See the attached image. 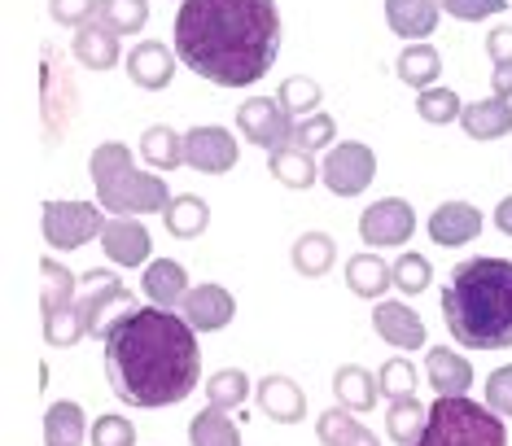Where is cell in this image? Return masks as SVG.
I'll use <instances>...</instances> for the list:
<instances>
[{
    "mask_svg": "<svg viewBox=\"0 0 512 446\" xmlns=\"http://www.w3.org/2000/svg\"><path fill=\"white\" fill-rule=\"evenodd\" d=\"M372 328H377V337L390 342L394 350H421L425 346V320L407 307V302L381 298L377 307H372Z\"/></svg>",
    "mask_w": 512,
    "mask_h": 446,
    "instance_id": "obj_15",
    "label": "cell"
},
{
    "mask_svg": "<svg viewBox=\"0 0 512 446\" xmlns=\"http://www.w3.org/2000/svg\"><path fill=\"white\" fill-rule=\"evenodd\" d=\"M254 403H259V412L267 420H276V425H298V420L307 416V394H302V385L294 377H281V372H272V377H263L254 385Z\"/></svg>",
    "mask_w": 512,
    "mask_h": 446,
    "instance_id": "obj_16",
    "label": "cell"
},
{
    "mask_svg": "<svg viewBox=\"0 0 512 446\" xmlns=\"http://www.w3.org/2000/svg\"><path fill=\"white\" fill-rule=\"evenodd\" d=\"M294 114L285 110L276 97H250L241 101L237 110V127L250 145H259L263 154H281V149L294 145Z\"/></svg>",
    "mask_w": 512,
    "mask_h": 446,
    "instance_id": "obj_7",
    "label": "cell"
},
{
    "mask_svg": "<svg viewBox=\"0 0 512 446\" xmlns=\"http://www.w3.org/2000/svg\"><path fill=\"white\" fill-rule=\"evenodd\" d=\"M495 97H512V62H499L495 66Z\"/></svg>",
    "mask_w": 512,
    "mask_h": 446,
    "instance_id": "obj_49",
    "label": "cell"
},
{
    "mask_svg": "<svg viewBox=\"0 0 512 446\" xmlns=\"http://www.w3.org/2000/svg\"><path fill=\"white\" fill-rule=\"evenodd\" d=\"M40 101H44V119H49V136L62 132V123L71 127V114H75V79H71V70L57 62L53 44H44V88H40Z\"/></svg>",
    "mask_w": 512,
    "mask_h": 446,
    "instance_id": "obj_13",
    "label": "cell"
},
{
    "mask_svg": "<svg viewBox=\"0 0 512 446\" xmlns=\"http://www.w3.org/2000/svg\"><path fill=\"white\" fill-rule=\"evenodd\" d=\"M416 232V210L403 202V197H381L364 210L359 219V237H364L372 250H394V245H407Z\"/></svg>",
    "mask_w": 512,
    "mask_h": 446,
    "instance_id": "obj_10",
    "label": "cell"
},
{
    "mask_svg": "<svg viewBox=\"0 0 512 446\" xmlns=\"http://www.w3.org/2000/svg\"><path fill=\"white\" fill-rule=\"evenodd\" d=\"M79 302V276L66 272L57 258H44L40 263V315H62Z\"/></svg>",
    "mask_w": 512,
    "mask_h": 446,
    "instance_id": "obj_25",
    "label": "cell"
},
{
    "mask_svg": "<svg viewBox=\"0 0 512 446\" xmlns=\"http://www.w3.org/2000/svg\"><path fill=\"white\" fill-rule=\"evenodd\" d=\"M333 398L337 407H346V412H372L381 398V381L372 377L368 368H355V363H346V368L333 372Z\"/></svg>",
    "mask_w": 512,
    "mask_h": 446,
    "instance_id": "obj_24",
    "label": "cell"
},
{
    "mask_svg": "<svg viewBox=\"0 0 512 446\" xmlns=\"http://www.w3.org/2000/svg\"><path fill=\"white\" fill-rule=\"evenodd\" d=\"M416 114H421L425 123H434V127H442V123H460V114H464V101L456 97L451 88H425V92H416Z\"/></svg>",
    "mask_w": 512,
    "mask_h": 446,
    "instance_id": "obj_39",
    "label": "cell"
},
{
    "mask_svg": "<svg viewBox=\"0 0 512 446\" xmlns=\"http://www.w3.org/2000/svg\"><path fill=\"white\" fill-rule=\"evenodd\" d=\"M136 311V293L123 285L114 272H84L79 276V315H84L88 337H110V328Z\"/></svg>",
    "mask_w": 512,
    "mask_h": 446,
    "instance_id": "obj_5",
    "label": "cell"
},
{
    "mask_svg": "<svg viewBox=\"0 0 512 446\" xmlns=\"http://www.w3.org/2000/svg\"><path fill=\"white\" fill-rule=\"evenodd\" d=\"M377 175V158L364 140H337L320 162V180L329 184L333 197H359Z\"/></svg>",
    "mask_w": 512,
    "mask_h": 446,
    "instance_id": "obj_8",
    "label": "cell"
},
{
    "mask_svg": "<svg viewBox=\"0 0 512 446\" xmlns=\"http://www.w3.org/2000/svg\"><path fill=\"white\" fill-rule=\"evenodd\" d=\"M189 446H241V429L228 420V412L206 407L189 420Z\"/></svg>",
    "mask_w": 512,
    "mask_h": 446,
    "instance_id": "obj_35",
    "label": "cell"
},
{
    "mask_svg": "<svg viewBox=\"0 0 512 446\" xmlns=\"http://www.w3.org/2000/svg\"><path fill=\"white\" fill-rule=\"evenodd\" d=\"M425 420H429V407L421 403V398H390V412H386V433L399 446H412L416 438H421V429H425Z\"/></svg>",
    "mask_w": 512,
    "mask_h": 446,
    "instance_id": "obj_34",
    "label": "cell"
},
{
    "mask_svg": "<svg viewBox=\"0 0 512 446\" xmlns=\"http://www.w3.org/2000/svg\"><path fill=\"white\" fill-rule=\"evenodd\" d=\"M390 272H394V293H425L434 285V263L416 250H403L390 263Z\"/></svg>",
    "mask_w": 512,
    "mask_h": 446,
    "instance_id": "obj_38",
    "label": "cell"
},
{
    "mask_svg": "<svg viewBox=\"0 0 512 446\" xmlns=\"http://www.w3.org/2000/svg\"><path fill=\"white\" fill-rule=\"evenodd\" d=\"M316 433H320L324 446H381L377 433H372L355 412H346V407H329V412H320L316 416Z\"/></svg>",
    "mask_w": 512,
    "mask_h": 446,
    "instance_id": "obj_27",
    "label": "cell"
},
{
    "mask_svg": "<svg viewBox=\"0 0 512 446\" xmlns=\"http://www.w3.org/2000/svg\"><path fill=\"white\" fill-rule=\"evenodd\" d=\"M114 35H136L149 22V5L145 0H101V14H97Z\"/></svg>",
    "mask_w": 512,
    "mask_h": 446,
    "instance_id": "obj_42",
    "label": "cell"
},
{
    "mask_svg": "<svg viewBox=\"0 0 512 446\" xmlns=\"http://www.w3.org/2000/svg\"><path fill=\"white\" fill-rule=\"evenodd\" d=\"M246 398H254V385L241 368H224L206 381V407H219V412H237Z\"/></svg>",
    "mask_w": 512,
    "mask_h": 446,
    "instance_id": "obj_36",
    "label": "cell"
},
{
    "mask_svg": "<svg viewBox=\"0 0 512 446\" xmlns=\"http://www.w3.org/2000/svg\"><path fill=\"white\" fill-rule=\"evenodd\" d=\"M425 372H429V385H434L438 398H460V394H469V385H473V363L464 355H456L451 346L429 350Z\"/></svg>",
    "mask_w": 512,
    "mask_h": 446,
    "instance_id": "obj_20",
    "label": "cell"
},
{
    "mask_svg": "<svg viewBox=\"0 0 512 446\" xmlns=\"http://www.w3.org/2000/svg\"><path fill=\"white\" fill-rule=\"evenodd\" d=\"M346 285H351V293H359V298L381 302V293L394 289V272H390L386 258H377L372 250H364V254L346 258Z\"/></svg>",
    "mask_w": 512,
    "mask_h": 446,
    "instance_id": "obj_26",
    "label": "cell"
},
{
    "mask_svg": "<svg viewBox=\"0 0 512 446\" xmlns=\"http://www.w3.org/2000/svg\"><path fill=\"white\" fill-rule=\"evenodd\" d=\"M88 416L79 403H53L49 412H44V446H79L88 438Z\"/></svg>",
    "mask_w": 512,
    "mask_h": 446,
    "instance_id": "obj_30",
    "label": "cell"
},
{
    "mask_svg": "<svg viewBox=\"0 0 512 446\" xmlns=\"http://www.w3.org/2000/svg\"><path fill=\"white\" fill-rule=\"evenodd\" d=\"M289 258H294V272L298 276H329L333 263H337V241L329 237V232H302V237L294 241V250H289Z\"/></svg>",
    "mask_w": 512,
    "mask_h": 446,
    "instance_id": "obj_28",
    "label": "cell"
},
{
    "mask_svg": "<svg viewBox=\"0 0 512 446\" xmlns=\"http://www.w3.org/2000/svg\"><path fill=\"white\" fill-rule=\"evenodd\" d=\"M460 127L469 132L473 140H499L512 132V101L508 97H482V101H469L460 114Z\"/></svg>",
    "mask_w": 512,
    "mask_h": 446,
    "instance_id": "obj_23",
    "label": "cell"
},
{
    "mask_svg": "<svg viewBox=\"0 0 512 446\" xmlns=\"http://www.w3.org/2000/svg\"><path fill=\"white\" fill-rule=\"evenodd\" d=\"M127 79H132L136 88L145 92H158L171 84V75H176V53L167 49L162 40H145L136 44V49H127Z\"/></svg>",
    "mask_w": 512,
    "mask_h": 446,
    "instance_id": "obj_18",
    "label": "cell"
},
{
    "mask_svg": "<svg viewBox=\"0 0 512 446\" xmlns=\"http://www.w3.org/2000/svg\"><path fill=\"white\" fill-rule=\"evenodd\" d=\"M438 0H386V22L394 35H403L407 44H421L425 35L438 31Z\"/></svg>",
    "mask_w": 512,
    "mask_h": 446,
    "instance_id": "obj_21",
    "label": "cell"
},
{
    "mask_svg": "<svg viewBox=\"0 0 512 446\" xmlns=\"http://www.w3.org/2000/svg\"><path fill=\"white\" fill-rule=\"evenodd\" d=\"M377 381H381V394H386V398H412L416 394V363L403 359V355H394V359L381 363Z\"/></svg>",
    "mask_w": 512,
    "mask_h": 446,
    "instance_id": "obj_43",
    "label": "cell"
},
{
    "mask_svg": "<svg viewBox=\"0 0 512 446\" xmlns=\"http://www.w3.org/2000/svg\"><path fill=\"white\" fill-rule=\"evenodd\" d=\"M101 250H106L114 267H141V263H149L154 241H149L145 223H136L132 215H114V219H106V228H101Z\"/></svg>",
    "mask_w": 512,
    "mask_h": 446,
    "instance_id": "obj_12",
    "label": "cell"
},
{
    "mask_svg": "<svg viewBox=\"0 0 512 446\" xmlns=\"http://www.w3.org/2000/svg\"><path fill=\"white\" fill-rule=\"evenodd\" d=\"M106 377L114 398L141 412L184 403L202 381L197 328L154 302L127 311L106 337Z\"/></svg>",
    "mask_w": 512,
    "mask_h": 446,
    "instance_id": "obj_1",
    "label": "cell"
},
{
    "mask_svg": "<svg viewBox=\"0 0 512 446\" xmlns=\"http://www.w3.org/2000/svg\"><path fill=\"white\" fill-rule=\"evenodd\" d=\"M141 158L149 162V167H158V171L184 167V136L176 132V127H167V123L145 127V136H141Z\"/></svg>",
    "mask_w": 512,
    "mask_h": 446,
    "instance_id": "obj_33",
    "label": "cell"
},
{
    "mask_svg": "<svg viewBox=\"0 0 512 446\" xmlns=\"http://www.w3.org/2000/svg\"><path fill=\"white\" fill-rule=\"evenodd\" d=\"M92 446H136V425L127 416H97L88 429Z\"/></svg>",
    "mask_w": 512,
    "mask_h": 446,
    "instance_id": "obj_44",
    "label": "cell"
},
{
    "mask_svg": "<svg viewBox=\"0 0 512 446\" xmlns=\"http://www.w3.org/2000/svg\"><path fill=\"white\" fill-rule=\"evenodd\" d=\"M44 241L53 245V250H79V245H88L92 237H101V228H106V219H101V206L92 202H44Z\"/></svg>",
    "mask_w": 512,
    "mask_h": 446,
    "instance_id": "obj_9",
    "label": "cell"
},
{
    "mask_svg": "<svg viewBox=\"0 0 512 446\" xmlns=\"http://www.w3.org/2000/svg\"><path fill=\"white\" fill-rule=\"evenodd\" d=\"M320 97H324V88L316 84V79H307V75H289L281 92H276V101L285 105L294 119H307V114H316L320 110Z\"/></svg>",
    "mask_w": 512,
    "mask_h": 446,
    "instance_id": "obj_40",
    "label": "cell"
},
{
    "mask_svg": "<svg viewBox=\"0 0 512 446\" xmlns=\"http://www.w3.org/2000/svg\"><path fill=\"white\" fill-rule=\"evenodd\" d=\"M267 171H272L285 189H311V184L320 180L316 154H307V149H298V145L281 149V154H267Z\"/></svg>",
    "mask_w": 512,
    "mask_h": 446,
    "instance_id": "obj_32",
    "label": "cell"
},
{
    "mask_svg": "<svg viewBox=\"0 0 512 446\" xmlns=\"http://www.w3.org/2000/svg\"><path fill=\"white\" fill-rule=\"evenodd\" d=\"M101 14V0H49V18L57 27H88Z\"/></svg>",
    "mask_w": 512,
    "mask_h": 446,
    "instance_id": "obj_45",
    "label": "cell"
},
{
    "mask_svg": "<svg viewBox=\"0 0 512 446\" xmlns=\"http://www.w3.org/2000/svg\"><path fill=\"white\" fill-rule=\"evenodd\" d=\"M438 9L460 22H486L491 14H504L508 0H438Z\"/></svg>",
    "mask_w": 512,
    "mask_h": 446,
    "instance_id": "obj_46",
    "label": "cell"
},
{
    "mask_svg": "<svg viewBox=\"0 0 512 446\" xmlns=\"http://www.w3.org/2000/svg\"><path fill=\"white\" fill-rule=\"evenodd\" d=\"M281 53L276 0H180L176 57L215 88L259 84Z\"/></svg>",
    "mask_w": 512,
    "mask_h": 446,
    "instance_id": "obj_2",
    "label": "cell"
},
{
    "mask_svg": "<svg viewBox=\"0 0 512 446\" xmlns=\"http://www.w3.org/2000/svg\"><path fill=\"white\" fill-rule=\"evenodd\" d=\"M495 228L504 232V237H512V197H504V202L495 206Z\"/></svg>",
    "mask_w": 512,
    "mask_h": 446,
    "instance_id": "obj_50",
    "label": "cell"
},
{
    "mask_svg": "<svg viewBox=\"0 0 512 446\" xmlns=\"http://www.w3.org/2000/svg\"><path fill=\"white\" fill-rule=\"evenodd\" d=\"M486 57H491V66L512 62V27H495L486 35Z\"/></svg>",
    "mask_w": 512,
    "mask_h": 446,
    "instance_id": "obj_48",
    "label": "cell"
},
{
    "mask_svg": "<svg viewBox=\"0 0 512 446\" xmlns=\"http://www.w3.org/2000/svg\"><path fill=\"white\" fill-rule=\"evenodd\" d=\"M442 320L464 350L512 346V263L508 258H460L442 285Z\"/></svg>",
    "mask_w": 512,
    "mask_h": 446,
    "instance_id": "obj_3",
    "label": "cell"
},
{
    "mask_svg": "<svg viewBox=\"0 0 512 446\" xmlns=\"http://www.w3.org/2000/svg\"><path fill=\"white\" fill-rule=\"evenodd\" d=\"M162 223H167L171 237L193 241V237H202L206 223H211V206H206L202 197H193V193H180V197H171L167 202V210H162Z\"/></svg>",
    "mask_w": 512,
    "mask_h": 446,
    "instance_id": "obj_31",
    "label": "cell"
},
{
    "mask_svg": "<svg viewBox=\"0 0 512 446\" xmlns=\"http://www.w3.org/2000/svg\"><path fill=\"white\" fill-rule=\"evenodd\" d=\"M97 202L110 210V215H132V219H141V215H162L171 202V189L158 180L154 171H123L119 180L110 184V189H101L97 193Z\"/></svg>",
    "mask_w": 512,
    "mask_h": 446,
    "instance_id": "obj_6",
    "label": "cell"
},
{
    "mask_svg": "<svg viewBox=\"0 0 512 446\" xmlns=\"http://www.w3.org/2000/svg\"><path fill=\"white\" fill-rule=\"evenodd\" d=\"M123 35H114L106 22H88V27L75 31V62L88 66V70H114L119 62H127L123 49H119Z\"/></svg>",
    "mask_w": 512,
    "mask_h": 446,
    "instance_id": "obj_22",
    "label": "cell"
},
{
    "mask_svg": "<svg viewBox=\"0 0 512 446\" xmlns=\"http://www.w3.org/2000/svg\"><path fill=\"white\" fill-rule=\"evenodd\" d=\"M132 167H136L132 149H127L123 140H106V145H97L92 149V158H88V175H92V184H97V193L110 189V184L119 180L123 171H132Z\"/></svg>",
    "mask_w": 512,
    "mask_h": 446,
    "instance_id": "obj_37",
    "label": "cell"
},
{
    "mask_svg": "<svg viewBox=\"0 0 512 446\" xmlns=\"http://www.w3.org/2000/svg\"><path fill=\"white\" fill-rule=\"evenodd\" d=\"M180 315L197 328V333H219V328L232 324L237 302H232V293L224 285H193L180 302Z\"/></svg>",
    "mask_w": 512,
    "mask_h": 446,
    "instance_id": "obj_14",
    "label": "cell"
},
{
    "mask_svg": "<svg viewBox=\"0 0 512 446\" xmlns=\"http://www.w3.org/2000/svg\"><path fill=\"white\" fill-rule=\"evenodd\" d=\"M141 293L154 307H167V311H180L184 293H189V272L176 263V258H154L145 263V276H141Z\"/></svg>",
    "mask_w": 512,
    "mask_h": 446,
    "instance_id": "obj_19",
    "label": "cell"
},
{
    "mask_svg": "<svg viewBox=\"0 0 512 446\" xmlns=\"http://www.w3.org/2000/svg\"><path fill=\"white\" fill-rule=\"evenodd\" d=\"M486 407L499 416H512V363L486 377Z\"/></svg>",
    "mask_w": 512,
    "mask_h": 446,
    "instance_id": "obj_47",
    "label": "cell"
},
{
    "mask_svg": "<svg viewBox=\"0 0 512 446\" xmlns=\"http://www.w3.org/2000/svg\"><path fill=\"white\" fill-rule=\"evenodd\" d=\"M241 149H237V136L228 132V127H193V132H184V167L202 171V175H224L237 167Z\"/></svg>",
    "mask_w": 512,
    "mask_h": 446,
    "instance_id": "obj_11",
    "label": "cell"
},
{
    "mask_svg": "<svg viewBox=\"0 0 512 446\" xmlns=\"http://www.w3.org/2000/svg\"><path fill=\"white\" fill-rule=\"evenodd\" d=\"M482 228H486V219L473 202H442L434 215H429V237H434L438 245H447V250L477 241Z\"/></svg>",
    "mask_w": 512,
    "mask_h": 446,
    "instance_id": "obj_17",
    "label": "cell"
},
{
    "mask_svg": "<svg viewBox=\"0 0 512 446\" xmlns=\"http://www.w3.org/2000/svg\"><path fill=\"white\" fill-rule=\"evenodd\" d=\"M294 145L307 149V154H324V149H333L337 145V119L333 114H324V110H316L311 119H298L294 123Z\"/></svg>",
    "mask_w": 512,
    "mask_h": 446,
    "instance_id": "obj_41",
    "label": "cell"
},
{
    "mask_svg": "<svg viewBox=\"0 0 512 446\" xmlns=\"http://www.w3.org/2000/svg\"><path fill=\"white\" fill-rule=\"evenodd\" d=\"M394 70H399V79L407 88H416V92H425V88H434L438 84V75H442V53L434 49V44H407V49L399 53V62H394Z\"/></svg>",
    "mask_w": 512,
    "mask_h": 446,
    "instance_id": "obj_29",
    "label": "cell"
},
{
    "mask_svg": "<svg viewBox=\"0 0 512 446\" xmlns=\"http://www.w3.org/2000/svg\"><path fill=\"white\" fill-rule=\"evenodd\" d=\"M412 446H508L504 416L477 398H434L421 438Z\"/></svg>",
    "mask_w": 512,
    "mask_h": 446,
    "instance_id": "obj_4",
    "label": "cell"
}]
</instances>
